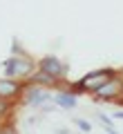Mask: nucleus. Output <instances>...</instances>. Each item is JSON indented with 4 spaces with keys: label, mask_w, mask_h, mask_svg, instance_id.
<instances>
[{
    "label": "nucleus",
    "mask_w": 123,
    "mask_h": 134,
    "mask_svg": "<svg viewBox=\"0 0 123 134\" xmlns=\"http://www.w3.org/2000/svg\"><path fill=\"white\" fill-rule=\"evenodd\" d=\"M114 116H116V119H123V112H114Z\"/></svg>",
    "instance_id": "obj_10"
},
{
    "label": "nucleus",
    "mask_w": 123,
    "mask_h": 134,
    "mask_svg": "<svg viewBox=\"0 0 123 134\" xmlns=\"http://www.w3.org/2000/svg\"><path fill=\"white\" fill-rule=\"evenodd\" d=\"M121 81H110V83H105L103 87H101L99 92H96V96H99V98H114V96L119 94V92H121Z\"/></svg>",
    "instance_id": "obj_5"
},
{
    "label": "nucleus",
    "mask_w": 123,
    "mask_h": 134,
    "mask_svg": "<svg viewBox=\"0 0 123 134\" xmlns=\"http://www.w3.org/2000/svg\"><path fill=\"white\" fill-rule=\"evenodd\" d=\"M0 134H16V130L7 125V127H0Z\"/></svg>",
    "instance_id": "obj_9"
},
{
    "label": "nucleus",
    "mask_w": 123,
    "mask_h": 134,
    "mask_svg": "<svg viewBox=\"0 0 123 134\" xmlns=\"http://www.w3.org/2000/svg\"><path fill=\"white\" fill-rule=\"evenodd\" d=\"M76 125H78L83 132H90V130H92V125L87 123V121H81V119H76Z\"/></svg>",
    "instance_id": "obj_8"
},
{
    "label": "nucleus",
    "mask_w": 123,
    "mask_h": 134,
    "mask_svg": "<svg viewBox=\"0 0 123 134\" xmlns=\"http://www.w3.org/2000/svg\"><path fill=\"white\" fill-rule=\"evenodd\" d=\"M40 67H43V72L47 74V76H52V78L63 76V63L58 60V58H54V56L43 58V60H40Z\"/></svg>",
    "instance_id": "obj_3"
},
{
    "label": "nucleus",
    "mask_w": 123,
    "mask_h": 134,
    "mask_svg": "<svg viewBox=\"0 0 123 134\" xmlns=\"http://www.w3.org/2000/svg\"><path fill=\"white\" fill-rule=\"evenodd\" d=\"M112 69H101V72H92V74H87L83 81H78L76 83V90H92V92H99L101 87L105 85V83H110L112 81Z\"/></svg>",
    "instance_id": "obj_1"
},
{
    "label": "nucleus",
    "mask_w": 123,
    "mask_h": 134,
    "mask_svg": "<svg viewBox=\"0 0 123 134\" xmlns=\"http://www.w3.org/2000/svg\"><path fill=\"white\" fill-rule=\"evenodd\" d=\"M56 103H58V105H63V107H67V110H72V107L76 105V98H74V96H69V94H58L56 96Z\"/></svg>",
    "instance_id": "obj_6"
},
{
    "label": "nucleus",
    "mask_w": 123,
    "mask_h": 134,
    "mask_svg": "<svg viewBox=\"0 0 123 134\" xmlns=\"http://www.w3.org/2000/svg\"><path fill=\"white\" fill-rule=\"evenodd\" d=\"M5 72L7 76H27V74H31V63L25 60V58H9V60H5Z\"/></svg>",
    "instance_id": "obj_2"
},
{
    "label": "nucleus",
    "mask_w": 123,
    "mask_h": 134,
    "mask_svg": "<svg viewBox=\"0 0 123 134\" xmlns=\"http://www.w3.org/2000/svg\"><path fill=\"white\" fill-rule=\"evenodd\" d=\"M20 92V85L9 78H0V98H14Z\"/></svg>",
    "instance_id": "obj_4"
},
{
    "label": "nucleus",
    "mask_w": 123,
    "mask_h": 134,
    "mask_svg": "<svg viewBox=\"0 0 123 134\" xmlns=\"http://www.w3.org/2000/svg\"><path fill=\"white\" fill-rule=\"evenodd\" d=\"M34 81H36V83H45V85H49V83H54V78L52 76H47V74H36V76H34Z\"/></svg>",
    "instance_id": "obj_7"
}]
</instances>
